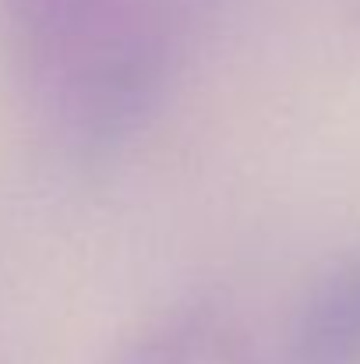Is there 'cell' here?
I'll return each mask as SVG.
<instances>
[{
  "label": "cell",
  "instance_id": "cell-1",
  "mask_svg": "<svg viewBox=\"0 0 360 364\" xmlns=\"http://www.w3.org/2000/svg\"><path fill=\"white\" fill-rule=\"evenodd\" d=\"M170 53V28L145 0H110L25 85L71 149L103 156L152 117Z\"/></svg>",
  "mask_w": 360,
  "mask_h": 364
},
{
  "label": "cell",
  "instance_id": "cell-2",
  "mask_svg": "<svg viewBox=\"0 0 360 364\" xmlns=\"http://www.w3.org/2000/svg\"><path fill=\"white\" fill-rule=\"evenodd\" d=\"M230 364H360V247L325 265L265 347H230Z\"/></svg>",
  "mask_w": 360,
  "mask_h": 364
},
{
  "label": "cell",
  "instance_id": "cell-3",
  "mask_svg": "<svg viewBox=\"0 0 360 364\" xmlns=\"http://www.w3.org/2000/svg\"><path fill=\"white\" fill-rule=\"evenodd\" d=\"M234 340L205 301H184L124 336L107 364H223Z\"/></svg>",
  "mask_w": 360,
  "mask_h": 364
},
{
  "label": "cell",
  "instance_id": "cell-4",
  "mask_svg": "<svg viewBox=\"0 0 360 364\" xmlns=\"http://www.w3.org/2000/svg\"><path fill=\"white\" fill-rule=\"evenodd\" d=\"M107 4L110 0H0L4 39L18 75L28 82Z\"/></svg>",
  "mask_w": 360,
  "mask_h": 364
}]
</instances>
